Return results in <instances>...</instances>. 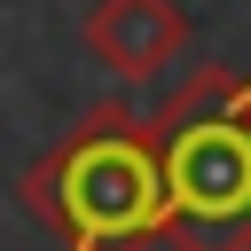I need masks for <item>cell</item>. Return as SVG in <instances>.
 I'll return each instance as SVG.
<instances>
[{"label": "cell", "mask_w": 251, "mask_h": 251, "mask_svg": "<svg viewBox=\"0 0 251 251\" xmlns=\"http://www.w3.org/2000/svg\"><path fill=\"white\" fill-rule=\"evenodd\" d=\"M24 204L71 243V251H149L165 243V157L157 126L126 110L78 118L31 173Z\"/></svg>", "instance_id": "1"}, {"label": "cell", "mask_w": 251, "mask_h": 251, "mask_svg": "<svg viewBox=\"0 0 251 251\" xmlns=\"http://www.w3.org/2000/svg\"><path fill=\"white\" fill-rule=\"evenodd\" d=\"M165 157V243L173 251H251V86L204 71L157 118Z\"/></svg>", "instance_id": "2"}, {"label": "cell", "mask_w": 251, "mask_h": 251, "mask_svg": "<svg viewBox=\"0 0 251 251\" xmlns=\"http://www.w3.org/2000/svg\"><path fill=\"white\" fill-rule=\"evenodd\" d=\"M86 47L118 78H157L188 47V8L180 0H94L86 8Z\"/></svg>", "instance_id": "3"}]
</instances>
